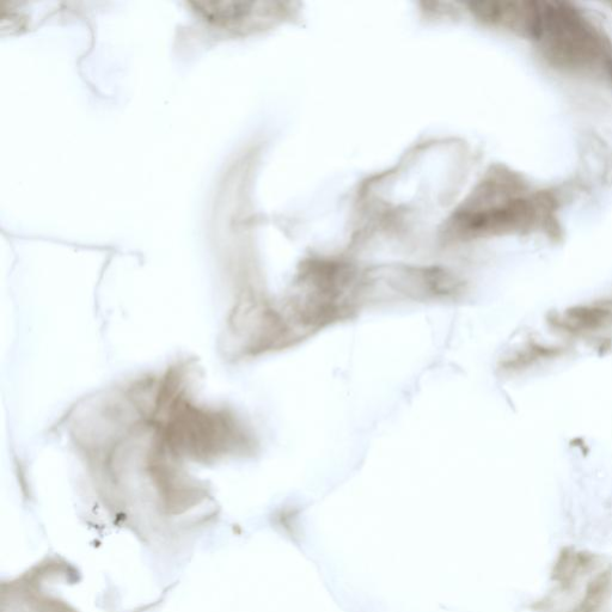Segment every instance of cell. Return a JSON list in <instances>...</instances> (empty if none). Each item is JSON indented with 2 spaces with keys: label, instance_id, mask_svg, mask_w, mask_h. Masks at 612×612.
Wrapping results in <instances>:
<instances>
[{
  "label": "cell",
  "instance_id": "obj_4",
  "mask_svg": "<svg viewBox=\"0 0 612 612\" xmlns=\"http://www.w3.org/2000/svg\"><path fill=\"white\" fill-rule=\"evenodd\" d=\"M610 69H611V72H612V63L610 64Z\"/></svg>",
  "mask_w": 612,
  "mask_h": 612
},
{
  "label": "cell",
  "instance_id": "obj_3",
  "mask_svg": "<svg viewBox=\"0 0 612 612\" xmlns=\"http://www.w3.org/2000/svg\"><path fill=\"white\" fill-rule=\"evenodd\" d=\"M195 11L208 22L229 30L249 29L269 14L260 4L247 2H199L192 3Z\"/></svg>",
  "mask_w": 612,
  "mask_h": 612
},
{
  "label": "cell",
  "instance_id": "obj_1",
  "mask_svg": "<svg viewBox=\"0 0 612 612\" xmlns=\"http://www.w3.org/2000/svg\"><path fill=\"white\" fill-rule=\"evenodd\" d=\"M534 39L543 42L556 63L584 65L597 57L595 34L577 11L566 3L538 2V22Z\"/></svg>",
  "mask_w": 612,
  "mask_h": 612
},
{
  "label": "cell",
  "instance_id": "obj_2",
  "mask_svg": "<svg viewBox=\"0 0 612 612\" xmlns=\"http://www.w3.org/2000/svg\"><path fill=\"white\" fill-rule=\"evenodd\" d=\"M535 207L529 200L512 199L498 205L471 208L459 213L458 230L470 235L495 234L512 230L534 218Z\"/></svg>",
  "mask_w": 612,
  "mask_h": 612
}]
</instances>
